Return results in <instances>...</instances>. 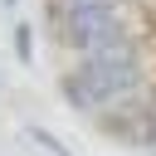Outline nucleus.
Listing matches in <instances>:
<instances>
[{
	"label": "nucleus",
	"instance_id": "obj_2",
	"mask_svg": "<svg viewBox=\"0 0 156 156\" xmlns=\"http://www.w3.org/2000/svg\"><path fill=\"white\" fill-rule=\"evenodd\" d=\"M49 20H54L58 49H68L73 58L132 34L127 29V5H88V10H68V15H49Z\"/></svg>",
	"mask_w": 156,
	"mask_h": 156
},
{
	"label": "nucleus",
	"instance_id": "obj_1",
	"mask_svg": "<svg viewBox=\"0 0 156 156\" xmlns=\"http://www.w3.org/2000/svg\"><path fill=\"white\" fill-rule=\"evenodd\" d=\"M58 88H63V102L78 107V112H88V117H98V112H107V107L146 93L141 44H136L132 34H122V39H112V44L93 49V54H78L73 68L58 78Z\"/></svg>",
	"mask_w": 156,
	"mask_h": 156
},
{
	"label": "nucleus",
	"instance_id": "obj_4",
	"mask_svg": "<svg viewBox=\"0 0 156 156\" xmlns=\"http://www.w3.org/2000/svg\"><path fill=\"white\" fill-rule=\"evenodd\" d=\"M15 49H20V58H24V63H29V29H24V24H20V29H15Z\"/></svg>",
	"mask_w": 156,
	"mask_h": 156
},
{
	"label": "nucleus",
	"instance_id": "obj_3",
	"mask_svg": "<svg viewBox=\"0 0 156 156\" xmlns=\"http://www.w3.org/2000/svg\"><path fill=\"white\" fill-rule=\"evenodd\" d=\"M98 127H102V132H112L117 141L151 146V141H156V102H146V93H136V98H127V102H117V107L98 112Z\"/></svg>",
	"mask_w": 156,
	"mask_h": 156
}]
</instances>
